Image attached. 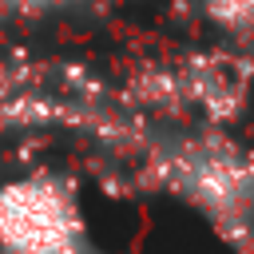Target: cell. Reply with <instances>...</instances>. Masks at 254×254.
Here are the masks:
<instances>
[{
	"label": "cell",
	"mask_w": 254,
	"mask_h": 254,
	"mask_svg": "<svg viewBox=\"0 0 254 254\" xmlns=\"http://www.w3.org/2000/svg\"><path fill=\"white\" fill-rule=\"evenodd\" d=\"M12 4H24V8H32V4H64V0H12Z\"/></svg>",
	"instance_id": "5"
},
{
	"label": "cell",
	"mask_w": 254,
	"mask_h": 254,
	"mask_svg": "<svg viewBox=\"0 0 254 254\" xmlns=\"http://www.w3.org/2000/svg\"><path fill=\"white\" fill-rule=\"evenodd\" d=\"M147 175L190 206L230 254H254V147L202 123L155 143Z\"/></svg>",
	"instance_id": "1"
},
{
	"label": "cell",
	"mask_w": 254,
	"mask_h": 254,
	"mask_svg": "<svg viewBox=\"0 0 254 254\" xmlns=\"http://www.w3.org/2000/svg\"><path fill=\"white\" fill-rule=\"evenodd\" d=\"M0 254H99L67 179L28 175L0 187Z\"/></svg>",
	"instance_id": "2"
},
{
	"label": "cell",
	"mask_w": 254,
	"mask_h": 254,
	"mask_svg": "<svg viewBox=\"0 0 254 254\" xmlns=\"http://www.w3.org/2000/svg\"><path fill=\"white\" fill-rule=\"evenodd\" d=\"M198 8L218 32H226L234 40L254 36V0H198Z\"/></svg>",
	"instance_id": "4"
},
{
	"label": "cell",
	"mask_w": 254,
	"mask_h": 254,
	"mask_svg": "<svg viewBox=\"0 0 254 254\" xmlns=\"http://www.w3.org/2000/svg\"><path fill=\"white\" fill-rule=\"evenodd\" d=\"M183 103L198 111L206 123L226 127L242 119L254 91V60L242 52H198L179 67Z\"/></svg>",
	"instance_id": "3"
}]
</instances>
